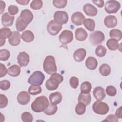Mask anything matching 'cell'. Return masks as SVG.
Instances as JSON below:
<instances>
[{
  "instance_id": "cell-18",
  "label": "cell",
  "mask_w": 122,
  "mask_h": 122,
  "mask_svg": "<svg viewBox=\"0 0 122 122\" xmlns=\"http://www.w3.org/2000/svg\"><path fill=\"white\" fill-rule=\"evenodd\" d=\"M94 97L97 101L103 100L106 96L104 89L100 86L96 87L93 91Z\"/></svg>"
},
{
  "instance_id": "cell-35",
  "label": "cell",
  "mask_w": 122,
  "mask_h": 122,
  "mask_svg": "<svg viewBox=\"0 0 122 122\" xmlns=\"http://www.w3.org/2000/svg\"><path fill=\"white\" fill-rule=\"evenodd\" d=\"M28 24L24 23L21 21L20 17H19L16 21V29L18 31H22L27 27Z\"/></svg>"
},
{
  "instance_id": "cell-25",
  "label": "cell",
  "mask_w": 122,
  "mask_h": 122,
  "mask_svg": "<svg viewBox=\"0 0 122 122\" xmlns=\"http://www.w3.org/2000/svg\"><path fill=\"white\" fill-rule=\"evenodd\" d=\"M91 102V96L90 93H81L78 96V102L84 103L86 106L89 105Z\"/></svg>"
},
{
  "instance_id": "cell-13",
  "label": "cell",
  "mask_w": 122,
  "mask_h": 122,
  "mask_svg": "<svg viewBox=\"0 0 122 122\" xmlns=\"http://www.w3.org/2000/svg\"><path fill=\"white\" fill-rule=\"evenodd\" d=\"M17 60L18 63L20 67H25L30 61V56L26 52H21L17 56Z\"/></svg>"
},
{
  "instance_id": "cell-41",
  "label": "cell",
  "mask_w": 122,
  "mask_h": 122,
  "mask_svg": "<svg viewBox=\"0 0 122 122\" xmlns=\"http://www.w3.org/2000/svg\"><path fill=\"white\" fill-rule=\"evenodd\" d=\"M21 120L24 122H31L33 120V116L29 112H24L21 114Z\"/></svg>"
},
{
  "instance_id": "cell-10",
  "label": "cell",
  "mask_w": 122,
  "mask_h": 122,
  "mask_svg": "<svg viewBox=\"0 0 122 122\" xmlns=\"http://www.w3.org/2000/svg\"><path fill=\"white\" fill-rule=\"evenodd\" d=\"M59 41L62 44L66 45L72 41L73 34L72 31L69 30H63L59 36Z\"/></svg>"
},
{
  "instance_id": "cell-51",
  "label": "cell",
  "mask_w": 122,
  "mask_h": 122,
  "mask_svg": "<svg viewBox=\"0 0 122 122\" xmlns=\"http://www.w3.org/2000/svg\"><path fill=\"white\" fill-rule=\"evenodd\" d=\"M5 6H6V4H5V2H4L2 0H0V14H1L3 12L5 8Z\"/></svg>"
},
{
  "instance_id": "cell-37",
  "label": "cell",
  "mask_w": 122,
  "mask_h": 122,
  "mask_svg": "<svg viewBox=\"0 0 122 122\" xmlns=\"http://www.w3.org/2000/svg\"><path fill=\"white\" fill-rule=\"evenodd\" d=\"M42 91L41 88L39 86H30L28 89L29 93L31 95H37L40 94Z\"/></svg>"
},
{
  "instance_id": "cell-2",
  "label": "cell",
  "mask_w": 122,
  "mask_h": 122,
  "mask_svg": "<svg viewBox=\"0 0 122 122\" xmlns=\"http://www.w3.org/2000/svg\"><path fill=\"white\" fill-rule=\"evenodd\" d=\"M63 81V76L57 73H55L51 76L48 79L46 83V88L50 91H53L56 90L60 83L62 82Z\"/></svg>"
},
{
  "instance_id": "cell-45",
  "label": "cell",
  "mask_w": 122,
  "mask_h": 122,
  "mask_svg": "<svg viewBox=\"0 0 122 122\" xmlns=\"http://www.w3.org/2000/svg\"><path fill=\"white\" fill-rule=\"evenodd\" d=\"M70 84L73 89H76L79 85V79L76 77H72L70 79Z\"/></svg>"
},
{
  "instance_id": "cell-30",
  "label": "cell",
  "mask_w": 122,
  "mask_h": 122,
  "mask_svg": "<svg viewBox=\"0 0 122 122\" xmlns=\"http://www.w3.org/2000/svg\"><path fill=\"white\" fill-rule=\"evenodd\" d=\"M111 69L110 66L106 63L102 64L99 68V71L100 73L103 76H107L111 73Z\"/></svg>"
},
{
  "instance_id": "cell-20",
  "label": "cell",
  "mask_w": 122,
  "mask_h": 122,
  "mask_svg": "<svg viewBox=\"0 0 122 122\" xmlns=\"http://www.w3.org/2000/svg\"><path fill=\"white\" fill-rule=\"evenodd\" d=\"M86 55V50L83 48H80L75 51L73 54V58L75 61L77 62H81L83 61Z\"/></svg>"
},
{
  "instance_id": "cell-40",
  "label": "cell",
  "mask_w": 122,
  "mask_h": 122,
  "mask_svg": "<svg viewBox=\"0 0 122 122\" xmlns=\"http://www.w3.org/2000/svg\"><path fill=\"white\" fill-rule=\"evenodd\" d=\"M53 5L57 8H64L67 4V0H53Z\"/></svg>"
},
{
  "instance_id": "cell-16",
  "label": "cell",
  "mask_w": 122,
  "mask_h": 122,
  "mask_svg": "<svg viewBox=\"0 0 122 122\" xmlns=\"http://www.w3.org/2000/svg\"><path fill=\"white\" fill-rule=\"evenodd\" d=\"M14 17L10 15L8 12H5L1 16V22L4 27H10L12 25Z\"/></svg>"
},
{
  "instance_id": "cell-24",
  "label": "cell",
  "mask_w": 122,
  "mask_h": 122,
  "mask_svg": "<svg viewBox=\"0 0 122 122\" xmlns=\"http://www.w3.org/2000/svg\"><path fill=\"white\" fill-rule=\"evenodd\" d=\"M85 65L86 67L91 70H95L98 65L97 60L93 57H89L85 61Z\"/></svg>"
},
{
  "instance_id": "cell-9",
  "label": "cell",
  "mask_w": 122,
  "mask_h": 122,
  "mask_svg": "<svg viewBox=\"0 0 122 122\" xmlns=\"http://www.w3.org/2000/svg\"><path fill=\"white\" fill-rule=\"evenodd\" d=\"M62 25L57 23L54 20H51L48 23L47 27L48 33L50 35L53 36L57 35L62 29Z\"/></svg>"
},
{
  "instance_id": "cell-7",
  "label": "cell",
  "mask_w": 122,
  "mask_h": 122,
  "mask_svg": "<svg viewBox=\"0 0 122 122\" xmlns=\"http://www.w3.org/2000/svg\"><path fill=\"white\" fill-rule=\"evenodd\" d=\"M120 3L116 0H109L106 2L105 10L109 14L115 13L120 9Z\"/></svg>"
},
{
  "instance_id": "cell-8",
  "label": "cell",
  "mask_w": 122,
  "mask_h": 122,
  "mask_svg": "<svg viewBox=\"0 0 122 122\" xmlns=\"http://www.w3.org/2000/svg\"><path fill=\"white\" fill-rule=\"evenodd\" d=\"M69 19L68 13L64 11H57L54 14V20L57 23L62 25L66 24Z\"/></svg>"
},
{
  "instance_id": "cell-47",
  "label": "cell",
  "mask_w": 122,
  "mask_h": 122,
  "mask_svg": "<svg viewBox=\"0 0 122 122\" xmlns=\"http://www.w3.org/2000/svg\"><path fill=\"white\" fill-rule=\"evenodd\" d=\"M0 77L2 78L5 76L8 73V70L5 66L2 63H0Z\"/></svg>"
},
{
  "instance_id": "cell-49",
  "label": "cell",
  "mask_w": 122,
  "mask_h": 122,
  "mask_svg": "<svg viewBox=\"0 0 122 122\" xmlns=\"http://www.w3.org/2000/svg\"><path fill=\"white\" fill-rule=\"evenodd\" d=\"M92 2L94 4L96 5L99 8H102L104 6V2L102 0H92Z\"/></svg>"
},
{
  "instance_id": "cell-32",
  "label": "cell",
  "mask_w": 122,
  "mask_h": 122,
  "mask_svg": "<svg viewBox=\"0 0 122 122\" xmlns=\"http://www.w3.org/2000/svg\"><path fill=\"white\" fill-rule=\"evenodd\" d=\"M58 110V107L56 105H53L51 103L48 107L43 111L44 113L48 115H52L54 114Z\"/></svg>"
},
{
  "instance_id": "cell-3",
  "label": "cell",
  "mask_w": 122,
  "mask_h": 122,
  "mask_svg": "<svg viewBox=\"0 0 122 122\" xmlns=\"http://www.w3.org/2000/svg\"><path fill=\"white\" fill-rule=\"evenodd\" d=\"M43 68L45 72L47 74L51 75L57 72V66L55 63V59L51 55L47 56L44 59Z\"/></svg>"
},
{
  "instance_id": "cell-29",
  "label": "cell",
  "mask_w": 122,
  "mask_h": 122,
  "mask_svg": "<svg viewBox=\"0 0 122 122\" xmlns=\"http://www.w3.org/2000/svg\"><path fill=\"white\" fill-rule=\"evenodd\" d=\"M83 24L84 27L89 31H93L95 28V22L94 21L90 18L85 19L83 22Z\"/></svg>"
},
{
  "instance_id": "cell-21",
  "label": "cell",
  "mask_w": 122,
  "mask_h": 122,
  "mask_svg": "<svg viewBox=\"0 0 122 122\" xmlns=\"http://www.w3.org/2000/svg\"><path fill=\"white\" fill-rule=\"evenodd\" d=\"M104 22L107 27L112 28L117 25V20L114 16L108 15L105 18Z\"/></svg>"
},
{
  "instance_id": "cell-12",
  "label": "cell",
  "mask_w": 122,
  "mask_h": 122,
  "mask_svg": "<svg viewBox=\"0 0 122 122\" xmlns=\"http://www.w3.org/2000/svg\"><path fill=\"white\" fill-rule=\"evenodd\" d=\"M19 17L22 22L28 25L32 21L33 18V14L28 9L23 10Z\"/></svg>"
},
{
  "instance_id": "cell-39",
  "label": "cell",
  "mask_w": 122,
  "mask_h": 122,
  "mask_svg": "<svg viewBox=\"0 0 122 122\" xmlns=\"http://www.w3.org/2000/svg\"><path fill=\"white\" fill-rule=\"evenodd\" d=\"M10 57V53L8 50L1 49L0 50V60L6 61Z\"/></svg>"
},
{
  "instance_id": "cell-23",
  "label": "cell",
  "mask_w": 122,
  "mask_h": 122,
  "mask_svg": "<svg viewBox=\"0 0 122 122\" xmlns=\"http://www.w3.org/2000/svg\"><path fill=\"white\" fill-rule=\"evenodd\" d=\"M62 99V95L59 92H55L53 93H51L49 95L50 102L53 105H57L59 104L61 102Z\"/></svg>"
},
{
  "instance_id": "cell-48",
  "label": "cell",
  "mask_w": 122,
  "mask_h": 122,
  "mask_svg": "<svg viewBox=\"0 0 122 122\" xmlns=\"http://www.w3.org/2000/svg\"><path fill=\"white\" fill-rule=\"evenodd\" d=\"M107 121L109 122H118V118L115 116L114 114H110L106 117V119L103 120V121Z\"/></svg>"
},
{
  "instance_id": "cell-44",
  "label": "cell",
  "mask_w": 122,
  "mask_h": 122,
  "mask_svg": "<svg viewBox=\"0 0 122 122\" xmlns=\"http://www.w3.org/2000/svg\"><path fill=\"white\" fill-rule=\"evenodd\" d=\"M0 108L1 109L5 108L8 104V100L7 97L2 94H0Z\"/></svg>"
},
{
  "instance_id": "cell-33",
  "label": "cell",
  "mask_w": 122,
  "mask_h": 122,
  "mask_svg": "<svg viewBox=\"0 0 122 122\" xmlns=\"http://www.w3.org/2000/svg\"><path fill=\"white\" fill-rule=\"evenodd\" d=\"M92 88L91 83L89 81H84L81 84V93H87L90 92Z\"/></svg>"
},
{
  "instance_id": "cell-14",
  "label": "cell",
  "mask_w": 122,
  "mask_h": 122,
  "mask_svg": "<svg viewBox=\"0 0 122 122\" xmlns=\"http://www.w3.org/2000/svg\"><path fill=\"white\" fill-rule=\"evenodd\" d=\"M84 20L85 16L81 12H75L73 13L71 17L72 22L77 26L82 25Z\"/></svg>"
},
{
  "instance_id": "cell-19",
  "label": "cell",
  "mask_w": 122,
  "mask_h": 122,
  "mask_svg": "<svg viewBox=\"0 0 122 122\" xmlns=\"http://www.w3.org/2000/svg\"><path fill=\"white\" fill-rule=\"evenodd\" d=\"M20 33L18 31H13L11 36L9 38V42L12 46H17L20 43Z\"/></svg>"
},
{
  "instance_id": "cell-11",
  "label": "cell",
  "mask_w": 122,
  "mask_h": 122,
  "mask_svg": "<svg viewBox=\"0 0 122 122\" xmlns=\"http://www.w3.org/2000/svg\"><path fill=\"white\" fill-rule=\"evenodd\" d=\"M12 32H11L10 29L6 27H3L0 30V47L2 46L5 43L6 39L9 38L12 35Z\"/></svg>"
},
{
  "instance_id": "cell-28",
  "label": "cell",
  "mask_w": 122,
  "mask_h": 122,
  "mask_svg": "<svg viewBox=\"0 0 122 122\" xmlns=\"http://www.w3.org/2000/svg\"><path fill=\"white\" fill-rule=\"evenodd\" d=\"M106 45L109 49L112 51H114L119 48V44L118 41L114 39H109L107 42Z\"/></svg>"
},
{
  "instance_id": "cell-5",
  "label": "cell",
  "mask_w": 122,
  "mask_h": 122,
  "mask_svg": "<svg viewBox=\"0 0 122 122\" xmlns=\"http://www.w3.org/2000/svg\"><path fill=\"white\" fill-rule=\"evenodd\" d=\"M92 110L94 112L100 115H104L109 111L108 105L101 101L95 102L92 105Z\"/></svg>"
},
{
  "instance_id": "cell-50",
  "label": "cell",
  "mask_w": 122,
  "mask_h": 122,
  "mask_svg": "<svg viewBox=\"0 0 122 122\" xmlns=\"http://www.w3.org/2000/svg\"><path fill=\"white\" fill-rule=\"evenodd\" d=\"M115 115L118 118L122 119V106H120L117 109L115 112Z\"/></svg>"
},
{
  "instance_id": "cell-15",
  "label": "cell",
  "mask_w": 122,
  "mask_h": 122,
  "mask_svg": "<svg viewBox=\"0 0 122 122\" xmlns=\"http://www.w3.org/2000/svg\"><path fill=\"white\" fill-rule=\"evenodd\" d=\"M17 99L18 103L21 105H26L30 102V96L28 92L22 91L18 94Z\"/></svg>"
},
{
  "instance_id": "cell-46",
  "label": "cell",
  "mask_w": 122,
  "mask_h": 122,
  "mask_svg": "<svg viewBox=\"0 0 122 122\" xmlns=\"http://www.w3.org/2000/svg\"><path fill=\"white\" fill-rule=\"evenodd\" d=\"M8 11L9 13L11 15H15L16 14L18 11H19V9L18 7L17 6L14 5H10L8 7Z\"/></svg>"
},
{
  "instance_id": "cell-52",
  "label": "cell",
  "mask_w": 122,
  "mask_h": 122,
  "mask_svg": "<svg viewBox=\"0 0 122 122\" xmlns=\"http://www.w3.org/2000/svg\"><path fill=\"white\" fill-rule=\"evenodd\" d=\"M30 0H16V2L20 5H27L29 2Z\"/></svg>"
},
{
  "instance_id": "cell-34",
  "label": "cell",
  "mask_w": 122,
  "mask_h": 122,
  "mask_svg": "<svg viewBox=\"0 0 122 122\" xmlns=\"http://www.w3.org/2000/svg\"><path fill=\"white\" fill-rule=\"evenodd\" d=\"M75 111L77 114L82 115L85 112L86 105L82 102H79L75 106Z\"/></svg>"
},
{
  "instance_id": "cell-26",
  "label": "cell",
  "mask_w": 122,
  "mask_h": 122,
  "mask_svg": "<svg viewBox=\"0 0 122 122\" xmlns=\"http://www.w3.org/2000/svg\"><path fill=\"white\" fill-rule=\"evenodd\" d=\"M20 73V67L16 64H14L8 68V73L12 77H17Z\"/></svg>"
},
{
  "instance_id": "cell-42",
  "label": "cell",
  "mask_w": 122,
  "mask_h": 122,
  "mask_svg": "<svg viewBox=\"0 0 122 122\" xmlns=\"http://www.w3.org/2000/svg\"><path fill=\"white\" fill-rule=\"evenodd\" d=\"M106 92L109 96H114L116 94V88L112 85H109L106 88Z\"/></svg>"
},
{
  "instance_id": "cell-17",
  "label": "cell",
  "mask_w": 122,
  "mask_h": 122,
  "mask_svg": "<svg viewBox=\"0 0 122 122\" xmlns=\"http://www.w3.org/2000/svg\"><path fill=\"white\" fill-rule=\"evenodd\" d=\"M84 12L89 16H95L97 15L98 10L96 8L90 3L85 4L83 7Z\"/></svg>"
},
{
  "instance_id": "cell-1",
  "label": "cell",
  "mask_w": 122,
  "mask_h": 122,
  "mask_svg": "<svg viewBox=\"0 0 122 122\" xmlns=\"http://www.w3.org/2000/svg\"><path fill=\"white\" fill-rule=\"evenodd\" d=\"M49 102L47 98L44 96L37 97L32 102L31 107L33 111L36 112H43L49 106Z\"/></svg>"
},
{
  "instance_id": "cell-22",
  "label": "cell",
  "mask_w": 122,
  "mask_h": 122,
  "mask_svg": "<svg viewBox=\"0 0 122 122\" xmlns=\"http://www.w3.org/2000/svg\"><path fill=\"white\" fill-rule=\"evenodd\" d=\"M75 36L76 40L79 41H83L87 38L88 34L84 29L79 28L75 30Z\"/></svg>"
},
{
  "instance_id": "cell-38",
  "label": "cell",
  "mask_w": 122,
  "mask_h": 122,
  "mask_svg": "<svg viewBox=\"0 0 122 122\" xmlns=\"http://www.w3.org/2000/svg\"><path fill=\"white\" fill-rule=\"evenodd\" d=\"M43 5V2L41 0H32L30 4V7L34 10H37L41 9Z\"/></svg>"
},
{
  "instance_id": "cell-6",
  "label": "cell",
  "mask_w": 122,
  "mask_h": 122,
  "mask_svg": "<svg viewBox=\"0 0 122 122\" xmlns=\"http://www.w3.org/2000/svg\"><path fill=\"white\" fill-rule=\"evenodd\" d=\"M105 36L103 32L100 31H95L90 35L89 40L92 44L94 45H98L102 43L104 40Z\"/></svg>"
},
{
  "instance_id": "cell-43",
  "label": "cell",
  "mask_w": 122,
  "mask_h": 122,
  "mask_svg": "<svg viewBox=\"0 0 122 122\" xmlns=\"http://www.w3.org/2000/svg\"><path fill=\"white\" fill-rule=\"evenodd\" d=\"M10 82L6 80H2L0 81V88L2 90H7L10 87Z\"/></svg>"
},
{
  "instance_id": "cell-31",
  "label": "cell",
  "mask_w": 122,
  "mask_h": 122,
  "mask_svg": "<svg viewBox=\"0 0 122 122\" xmlns=\"http://www.w3.org/2000/svg\"><path fill=\"white\" fill-rule=\"evenodd\" d=\"M110 37L112 39H116L117 41H120L122 38V33L120 30L114 29L110 30L109 33Z\"/></svg>"
},
{
  "instance_id": "cell-27",
  "label": "cell",
  "mask_w": 122,
  "mask_h": 122,
  "mask_svg": "<svg viewBox=\"0 0 122 122\" xmlns=\"http://www.w3.org/2000/svg\"><path fill=\"white\" fill-rule=\"evenodd\" d=\"M21 38L23 41L26 42H30L34 40V36L32 31L27 30L22 32L21 35Z\"/></svg>"
},
{
  "instance_id": "cell-4",
  "label": "cell",
  "mask_w": 122,
  "mask_h": 122,
  "mask_svg": "<svg viewBox=\"0 0 122 122\" xmlns=\"http://www.w3.org/2000/svg\"><path fill=\"white\" fill-rule=\"evenodd\" d=\"M45 79L44 74L39 71H34L29 78L28 82L29 83L34 86L41 85Z\"/></svg>"
},
{
  "instance_id": "cell-36",
  "label": "cell",
  "mask_w": 122,
  "mask_h": 122,
  "mask_svg": "<svg viewBox=\"0 0 122 122\" xmlns=\"http://www.w3.org/2000/svg\"><path fill=\"white\" fill-rule=\"evenodd\" d=\"M106 53V49L102 45H98L95 49V54L99 57H102Z\"/></svg>"
}]
</instances>
